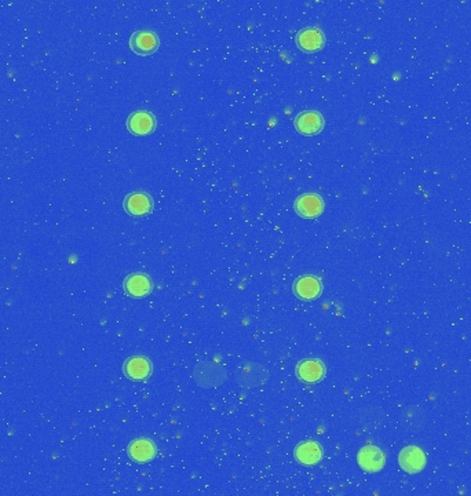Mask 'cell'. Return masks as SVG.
I'll use <instances>...</instances> for the list:
<instances>
[{"label":"cell","instance_id":"obj_1","mask_svg":"<svg viewBox=\"0 0 471 496\" xmlns=\"http://www.w3.org/2000/svg\"><path fill=\"white\" fill-rule=\"evenodd\" d=\"M398 463L400 467L409 474H416L420 473L427 463V458L426 453L423 452V449H420L416 445H408L405 448L401 449V452L398 453Z\"/></svg>","mask_w":471,"mask_h":496},{"label":"cell","instance_id":"obj_2","mask_svg":"<svg viewBox=\"0 0 471 496\" xmlns=\"http://www.w3.org/2000/svg\"><path fill=\"white\" fill-rule=\"evenodd\" d=\"M357 463L365 473H378L384 467L386 458L376 445H365L357 453Z\"/></svg>","mask_w":471,"mask_h":496},{"label":"cell","instance_id":"obj_3","mask_svg":"<svg viewBox=\"0 0 471 496\" xmlns=\"http://www.w3.org/2000/svg\"><path fill=\"white\" fill-rule=\"evenodd\" d=\"M295 128L298 130V133H301L302 135H317L319 133L323 131L325 122L324 117L320 112L316 111H305L301 112L297 117H295Z\"/></svg>","mask_w":471,"mask_h":496},{"label":"cell","instance_id":"obj_4","mask_svg":"<svg viewBox=\"0 0 471 496\" xmlns=\"http://www.w3.org/2000/svg\"><path fill=\"white\" fill-rule=\"evenodd\" d=\"M160 46L159 36L152 31H137L130 38V47L139 56H150Z\"/></svg>","mask_w":471,"mask_h":496},{"label":"cell","instance_id":"obj_5","mask_svg":"<svg viewBox=\"0 0 471 496\" xmlns=\"http://www.w3.org/2000/svg\"><path fill=\"white\" fill-rule=\"evenodd\" d=\"M324 200L317 193H306L297 199L295 211L303 218H317L324 211Z\"/></svg>","mask_w":471,"mask_h":496},{"label":"cell","instance_id":"obj_6","mask_svg":"<svg viewBox=\"0 0 471 496\" xmlns=\"http://www.w3.org/2000/svg\"><path fill=\"white\" fill-rule=\"evenodd\" d=\"M298 47L305 53H317L325 45V36L319 28H305L297 36Z\"/></svg>","mask_w":471,"mask_h":496},{"label":"cell","instance_id":"obj_7","mask_svg":"<svg viewBox=\"0 0 471 496\" xmlns=\"http://www.w3.org/2000/svg\"><path fill=\"white\" fill-rule=\"evenodd\" d=\"M124 208L130 215L143 216L152 212L153 200L145 192H133L124 199Z\"/></svg>","mask_w":471,"mask_h":496},{"label":"cell","instance_id":"obj_8","mask_svg":"<svg viewBox=\"0 0 471 496\" xmlns=\"http://www.w3.org/2000/svg\"><path fill=\"white\" fill-rule=\"evenodd\" d=\"M127 128L134 135H149L156 128V119L150 112H134L127 119Z\"/></svg>","mask_w":471,"mask_h":496},{"label":"cell","instance_id":"obj_9","mask_svg":"<svg viewBox=\"0 0 471 496\" xmlns=\"http://www.w3.org/2000/svg\"><path fill=\"white\" fill-rule=\"evenodd\" d=\"M321 291V280L316 276H302L294 284L295 295L303 301H313L319 298Z\"/></svg>","mask_w":471,"mask_h":496},{"label":"cell","instance_id":"obj_10","mask_svg":"<svg viewBox=\"0 0 471 496\" xmlns=\"http://www.w3.org/2000/svg\"><path fill=\"white\" fill-rule=\"evenodd\" d=\"M297 375L308 383H317L325 376V365L317 359H308L298 364Z\"/></svg>","mask_w":471,"mask_h":496},{"label":"cell","instance_id":"obj_11","mask_svg":"<svg viewBox=\"0 0 471 496\" xmlns=\"http://www.w3.org/2000/svg\"><path fill=\"white\" fill-rule=\"evenodd\" d=\"M152 280L143 273H133L124 280V290L133 298H143L152 291Z\"/></svg>","mask_w":471,"mask_h":496},{"label":"cell","instance_id":"obj_12","mask_svg":"<svg viewBox=\"0 0 471 496\" xmlns=\"http://www.w3.org/2000/svg\"><path fill=\"white\" fill-rule=\"evenodd\" d=\"M156 445L149 438H137L128 445V455L138 463L150 462L156 456Z\"/></svg>","mask_w":471,"mask_h":496},{"label":"cell","instance_id":"obj_13","mask_svg":"<svg viewBox=\"0 0 471 496\" xmlns=\"http://www.w3.org/2000/svg\"><path fill=\"white\" fill-rule=\"evenodd\" d=\"M295 458L305 466L317 464L323 459L321 445L316 441H303L295 448Z\"/></svg>","mask_w":471,"mask_h":496},{"label":"cell","instance_id":"obj_14","mask_svg":"<svg viewBox=\"0 0 471 496\" xmlns=\"http://www.w3.org/2000/svg\"><path fill=\"white\" fill-rule=\"evenodd\" d=\"M124 372L133 381H145L152 374V363L146 357H131L124 364Z\"/></svg>","mask_w":471,"mask_h":496}]
</instances>
